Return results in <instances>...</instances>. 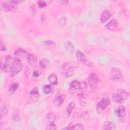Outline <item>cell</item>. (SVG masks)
I'll list each match as a JSON object with an SVG mask.
<instances>
[{"label": "cell", "instance_id": "cell-1", "mask_svg": "<svg viewBox=\"0 0 130 130\" xmlns=\"http://www.w3.org/2000/svg\"><path fill=\"white\" fill-rule=\"evenodd\" d=\"M22 2V1L18 0H12L1 2V9L4 12L13 11V10L16 9L18 5Z\"/></svg>", "mask_w": 130, "mask_h": 130}, {"label": "cell", "instance_id": "cell-2", "mask_svg": "<svg viewBox=\"0 0 130 130\" xmlns=\"http://www.w3.org/2000/svg\"><path fill=\"white\" fill-rule=\"evenodd\" d=\"M87 87V84L84 81L74 80L70 84L69 91L72 93L76 92L78 91L83 90Z\"/></svg>", "mask_w": 130, "mask_h": 130}, {"label": "cell", "instance_id": "cell-3", "mask_svg": "<svg viewBox=\"0 0 130 130\" xmlns=\"http://www.w3.org/2000/svg\"><path fill=\"white\" fill-rule=\"evenodd\" d=\"M110 103V99L107 94H103L101 99L96 106V111L101 114L105 109L107 108Z\"/></svg>", "mask_w": 130, "mask_h": 130}, {"label": "cell", "instance_id": "cell-4", "mask_svg": "<svg viewBox=\"0 0 130 130\" xmlns=\"http://www.w3.org/2000/svg\"><path fill=\"white\" fill-rule=\"evenodd\" d=\"M129 93L125 90H119L113 94L112 98L113 101L116 103H122L128 99Z\"/></svg>", "mask_w": 130, "mask_h": 130}, {"label": "cell", "instance_id": "cell-5", "mask_svg": "<svg viewBox=\"0 0 130 130\" xmlns=\"http://www.w3.org/2000/svg\"><path fill=\"white\" fill-rule=\"evenodd\" d=\"M76 68V64L75 63L67 62L62 66L61 71L66 77H70L73 75Z\"/></svg>", "mask_w": 130, "mask_h": 130}, {"label": "cell", "instance_id": "cell-6", "mask_svg": "<svg viewBox=\"0 0 130 130\" xmlns=\"http://www.w3.org/2000/svg\"><path fill=\"white\" fill-rule=\"evenodd\" d=\"M100 80L98 75L94 72L91 73L88 77V83L90 89L95 90L98 86Z\"/></svg>", "mask_w": 130, "mask_h": 130}, {"label": "cell", "instance_id": "cell-7", "mask_svg": "<svg viewBox=\"0 0 130 130\" xmlns=\"http://www.w3.org/2000/svg\"><path fill=\"white\" fill-rule=\"evenodd\" d=\"M14 60V59L11 56H6L4 63H3L2 62H1V69L5 71L6 72L10 73Z\"/></svg>", "mask_w": 130, "mask_h": 130}, {"label": "cell", "instance_id": "cell-8", "mask_svg": "<svg viewBox=\"0 0 130 130\" xmlns=\"http://www.w3.org/2000/svg\"><path fill=\"white\" fill-rule=\"evenodd\" d=\"M22 65L20 60L18 58L14 59L11 71L10 73V75L11 77H13L17 75L22 70Z\"/></svg>", "mask_w": 130, "mask_h": 130}, {"label": "cell", "instance_id": "cell-9", "mask_svg": "<svg viewBox=\"0 0 130 130\" xmlns=\"http://www.w3.org/2000/svg\"><path fill=\"white\" fill-rule=\"evenodd\" d=\"M110 78L115 82H122L123 81V77L120 71L116 67L112 68L110 73Z\"/></svg>", "mask_w": 130, "mask_h": 130}, {"label": "cell", "instance_id": "cell-10", "mask_svg": "<svg viewBox=\"0 0 130 130\" xmlns=\"http://www.w3.org/2000/svg\"><path fill=\"white\" fill-rule=\"evenodd\" d=\"M115 114L118 117L121 122H124L125 121L126 112L123 106L120 105L118 109L115 111Z\"/></svg>", "mask_w": 130, "mask_h": 130}, {"label": "cell", "instance_id": "cell-11", "mask_svg": "<svg viewBox=\"0 0 130 130\" xmlns=\"http://www.w3.org/2000/svg\"><path fill=\"white\" fill-rule=\"evenodd\" d=\"M76 56L77 59L80 62L84 63L85 65L88 67L92 66V63L87 59L85 55L81 51L77 50L76 53Z\"/></svg>", "mask_w": 130, "mask_h": 130}, {"label": "cell", "instance_id": "cell-12", "mask_svg": "<svg viewBox=\"0 0 130 130\" xmlns=\"http://www.w3.org/2000/svg\"><path fill=\"white\" fill-rule=\"evenodd\" d=\"M15 55L17 57V58L20 59H24L25 57H27L29 54H28V52L25 50L21 49L18 48L14 52Z\"/></svg>", "mask_w": 130, "mask_h": 130}, {"label": "cell", "instance_id": "cell-13", "mask_svg": "<svg viewBox=\"0 0 130 130\" xmlns=\"http://www.w3.org/2000/svg\"><path fill=\"white\" fill-rule=\"evenodd\" d=\"M29 98L34 102H37L39 98V93L37 87H34L29 93Z\"/></svg>", "mask_w": 130, "mask_h": 130}, {"label": "cell", "instance_id": "cell-14", "mask_svg": "<svg viewBox=\"0 0 130 130\" xmlns=\"http://www.w3.org/2000/svg\"><path fill=\"white\" fill-rule=\"evenodd\" d=\"M118 23L116 19L113 18L111 19L108 23H107L105 26L107 29L109 30H113L118 26Z\"/></svg>", "mask_w": 130, "mask_h": 130}, {"label": "cell", "instance_id": "cell-15", "mask_svg": "<svg viewBox=\"0 0 130 130\" xmlns=\"http://www.w3.org/2000/svg\"><path fill=\"white\" fill-rule=\"evenodd\" d=\"M111 16V13L110 12V11L108 10H104L103 12L100 17L101 22L102 23H105L106 21H107L109 19H110Z\"/></svg>", "mask_w": 130, "mask_h": 130}, {"label": "cell", "instance_id": "cell-16", "mask_svg": "<svg viewBox=\"0 0 130 130\" xmlns=\"http://www.w3.org/2000/svg\"><path fill=\"white\" fill-rule=\"evenodd\" d=\"M66 99V95L61 94L56 96L53 100V103L56 106H59L63 104Z\"/></svg>", "mask_w": 130, "mask_h": 130}, {"label": "cell", "instance_id": "cell-17", "mask_svg": "<svg viewBox=\"0 0 130 130\" xmlns=\"http://www.w3.org/2000/svg\"><path fill=\"white\" fill-rule=\"evenodd\" d=\"M18 86L19 84L17 82L15 81H11L9 85V93L11 94H13L17 89Z\"/></svg>", "mask_w": 130, "mask_h": 130}, {"label": "cell", "instance_id": "cell-18", "mask_svg": "<svg viewBox=\"0 0 130 130\" xmlns=\"http://www.w3.org/2000/svg\"><path fill=\"white\" fill-rule=\"evenodd\" d=\"M27 61L29 65L31 67H35L37 64V58L36 56L32 54H29L27 57Z\"/></svg>", "mask_w": 130, "mask_h": 130}, {"label": "cell", "instance_id": "cell-19", "mask_svg": "<svg viewBox=\"0 0 130 130\" xmlns=\"http://www.w3.org/2000/svg\"><path fill=\"white\" fill-rule=\"evenodd\" d=\"M84 126L81 123H77L75 125H68L63 128V129H75V130H82L84 129Z\"/></svg>", "mask_w": 130, "mask_h": 130}, {"label": "cell", "instance_id": "cell-20", "mask_svg": "<svg viewBox=\"0 0 130 130\" xmlns=\"http://www.w3.org/2000/svg\"><path fill=\"white\" fill-rule=\"evenodd\" d=\"M48 80L51 85H56L58 83L57 76L54 73H52L49 75L48 77Z\"/></svg>", "mask_w": 130, "mask_h": 130}, {"label": "cell", "instance_id": "cell-21", "mask_svg": "<svg viewBox=\"0 0 130 130\" xmlns=\"http://www.w3.org/2000/svg\"><path fill=\"white\" fill-rule=\"evenodd\" d=\"M64 48L70 53H72L74 50V47L73 44L70 41H67L65 42Z\"/></svg>", "mask_w": 130, "mask_h": 130}, {"label": "cell", "instance_id": "cell-22", "mask_svg": "<svg viewBox=\"0 0 130 130\" xmlns=\"http://www.w3.org/2000/svg\"><path fill=\"white\" fill-rule=\"evenodd\" d=\"M76 107V104L74 102H71L69 105H68L66 109V112L68 116H70L71 114L72 113L73 110L74 109V108Z\"/></svg>", "mask_w": 130, "mask_h": 130}, {"label": "cell", "instance_id": "cell-23", "mask_svg": "<svg viewBox=\"0 0 130 130\" xmlns=\"http://www.w3.org/2000/svg\"><path fill=\"white\" fill-rule=\"evenodd\" d=\"M104 129H115V124L111 121H106L104 126Z\"/></svg>", "mask_w": 130, "mask_h": 130}, {"label": "cell", "instance_id": "cell-24", "mask_svg": "<svg viewBox=\"0 0 130 130\" xmlns=\"http://www.w3.org/2000/svg\"><path fill=\"white\" fill-rule=\"evenodd\" d=\"M42 90L44 94H49L50 93L52 90V86L50 84L44 85L42 87Z\"/></svg>", "mask_w": 130, "mask_h": 130}, {"label": "cell", "instance_id": "cell-25", "mask_svg": "<svg viewBox=\"0 0 130 130\" xmlns=\"http://www.w3.org/2000/svg\"><path fill=\"white\" fill-rule=\"evenodd\" d=\"M49 64V62L48 61V60H47L46 59H42L39 62V67L40 68H41L42 70H44V69H45Z\"/></svg>", "mask_w": 130, "mask_h": 130}, {"label": "cell", "instance_id": "cell-26", "mask_svg": "<svg viewBox=\"0 0 130 130\" xmlns=\"http://www.w3.org/2000/svg\"><path fill=\"white\" fill-rule=\"evenodd\" d=\"M47 119L49 123H54L56 119L55 115L53 113H49L47 115Z\"/></svg>", "mask_w": 130, "mask_h": 130}, {"label": "cell", "instance_id": "cell-27", "mask_svg": "<svg viewBox=\"0 0 130 130\" xmlns=\"http://www.w3.org/2000/svg\"><path fill=\"white\" fill-rule=\"evenodd\" d=\"M20 112L19 110L15 109L12 116L13 120L15 121H18L20 120Z\"/></svg>", "mask_w": 130, "mask_h": 130}, {"label": "cell", "instance_id": "cell-28", "mask_svg": "<svg viewBox=\"0 0 130 130\" xmlns=\"http://www.w3.org/2000/svg\"><path fill=\"white\" fill-rule=\"evenodd\" d=\"M8 113V109L6 105H2L1 108V118H3L6 116Z\"/></svg>", "mask_w": 130, "mask_h": 130}, {"label": "cell", "instance_id": "cell-29", "mask_svg": "<svg viewBox=\"0 0 130 130\" xmlns=\"http://www.w3.org/2000/svg\"><path fill=\"white\" fill-rule=\"evenodd\" d=\"M43 44L44 46L49 48H54L55 46V43L51 40H46L43 42Z\"/></svg>", "mask_w": 130, "mask_h": 130}, {"label": "cell", "instance_id": "cell-30", "mask_svg": "<svg viewBox=\"0 0 130 130\" xmlns=\"http://www.w3.org/2000/svg\"><path fill=\"white\" fill-rule=\"evenodd\" d=\"M77 99L79 100V102L81 104L85 103V101L86 99V95L83 93H79L77 95Z\"/></svg>", "mask_w": 130, "mask_h": 130}, {"label": "cell", "instance_id": "cell-31", "mask_svg": "<svg viewBox=\"0 0 130 130\" xmlns=\"http://www.w3.org/2000/svg\"><path fill=\"white\" fill-rule=\"evenodd\" d=\"M42 69H41V68H40L39 69H38L36 70H34L33 72V74H32V76L34 77H38L39 76H40L42 74Z\"/></svg>", "mask_w": 130, "mask_h": 130}, {"label": "cell", "instance_id": "cell-32", "mask_svg": "<svg viewBox=\"0 0 130 130\" xmlns=\"http://www.w3.org/2000/svg\"><path fill=\"white\" fill-rule=\"evenodd\" d=\"M48 4V3L44 1H38L37 2L38 6L40 8H43L44 7H45Z\"/></svg>", "mask_w": 130, "mask_h": 130}, {"label": "cell", "instance_id": "cell-33", "mask_svg": "<svg viewBox=\"0 0 130 130\" xmlns=\"http://www.w3.org/2000/svg\"><path fill=\"white\" fill-rule=\"evenodd\" d=\"M80 117L83 119H87L89 117V114L87 112H82L80 114Z\"/></svg>", "mask_w": 130, "mask_h": 130}, {"label": "cell", "instance_id": "cell-34", "mask_svg": "<svg viewBox=\"0 0 130 130\" xmlns=\"http://www.w3.org/2000/svg\"><path fill=\"white\" fill-rule=\"evenodd\" d=\"M66 18L64 17H61L59 20V24L61 26H64L66 23Z\"/></svg>", "mask_w": 130, "mask_h": 130}, {"label": "cell", "instance_id": "cell-35", "mask_svg": "<svg viewBox=\"0 0 130 130\" xmlns=\"http://www.w3.org/2000/svg\"><path fill=\"white\" fill-rule=\"evenodd\" d=\"M48 129H56V125L54 123H49V125H48Z\"/></svg>", "mask_w": 130, "mask_h": 130}, {"label": "cell", "instance_id": "cell-36", "mask_svg": "<svg viewBox=\"0 0 130 130\" xmlns=\"http://www.w3.org/2000/svg\"><path fill=\"white\" fill-rule=\"evenodd\" d=\"M0 46H1V51H6V46H5V45L4 44V43H3L2 41L1 42Z\"/></svg>", "mask_w": 130, "mask_h": 130}, {"label": "cell", "instance_id": "cell-37", "mask_svg": "<svg viewBox=\"0 0 130 130\" xmlns=\"http://www.w3.org/2000/svg\"><path fill=\"white\" fill-rule=\"evenodd\" d=\"M36 10H37V9H36V6L35 5H32L30 7V10L31 12H32L34 14H35L36 13Z\"/></svg>", "mask_w": 130, "mask_h": 130}, {"label": "cell", "instance_id": "cell-38", "mask_svg": "<svg viewBox=\"0 0 130 130\" xmlns=\"http://www.w3.org/2000/svg\"><path fill=\"white\" fill-rule=\"evenodd\" d=\"M46 19V16H45V15H42V16H41V20H42V21H45Z\"/></svg>", "mask_w": 130, "mask_h": 130}, {"label": "cell", "instance_id": "cell-39", "mask_svg": "<svg viewBox=\"0 0 130 130\" xmlns=\"http://www.w3.org/2000/svg\"><path fill=\"white\" fill-rule=\"evenodd\" d=\"M59 2H60V3H62V4H67V3H68V1H60Z\"/></svg>", "mask_w": 130, "mask_h": 130}]
</instances>
